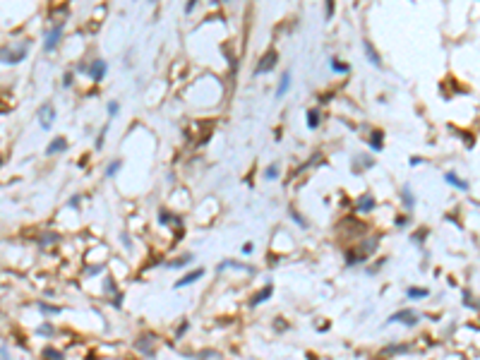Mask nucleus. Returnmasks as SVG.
Wrapping results in <instances>:
<instances>
[{
    "label": "nucleus",
    "instance_id": "obj_8",
    "mask_svg": "<svg viewBox=\"0 0 480 360\" xmlns=\"http://www.w3.org/2000/svg\"><path fill=\"white\" fill-rule=\"evenodd\" d=\"M362 51H365V55H368V60H370L375 68H382V58H379V53L375 51V46H372L370 41H362Z\"/></svg>",
    "mask_w": 480,
    "mask_h": 360
},
{
    "label": "nucleus",
    "instance_id": "obj_16",
    "mask_svg": "<svg viewBox=\"0 0 480 360\" xmlns=\"http://www.w3.org/2000/svg\"><path fill=\"white\" fill-rule=\"evenodd\" d=\"M264 178H267V180H276V178H279V164H269L267 168H264Z\"/></svg>",
    "mask_w": 480,
    "mask_h": 360
},
{
    "label": "nucleus",
    "instance_id": "obj_4",
    "mask_svg": "<svg viewBox=\"0 0 480 360\" xmlns=\"http://www.w3.org/2000/svg\"><path fill=\"white\" fill-rule=\"evenodd\" d=\"M63 36V24H55L46 32V39H43V51H55L58 41Z\"/></svg>",
    "mask_w": 480,
    "mask_h": 360
},
{
    "label": "nucleus",
    "instance_id": "obj_22",
    "mask_svg": "<svg viewBox=\"0 0 480 360\" xmlns=\"http://www.w3.org/2000/svg\"><path fill=\"white\" fill-rule=\"evenodd\" d=\"M46 360H63V355L55 351V348H46Z\"/></svg>",
    "mask_w": 480,
    "mask_h": 360
},
{
    "label": "nucleus",
    "instance_id": "obj_11",
    "mask_svg": "<svg viewBox=\"0 0 480 360\" xmlns=\"http://www.w3.org/2000/svg\"><path fill=\"white\" fill-rule=\"evenodd\" d=\"M444 180H447L449 185H454L456 190H461V192H466V190H468V183H464L456 173H444Z\"/></svg>",
    "mask_w": 480,
    "mask_h": 360
},
{
    "label": "nucleus",
    "instance_id": "obj_28",
    "mask_svg": "<svg viewBox=\"0 0 480 360\" xmlns=\"http://www.w3.org/2000/svg\"><path fill=\"white\" fill-rule=\"evenodd\" d=\"M149 3H156V0H149Z\"/></svg>",
    "mask_w": 480,
    "mask_h": 360
},
{
    "label": "nucleus",
    "instance_id": "obj_6",
    "mask_svg": "<svg viewBox=\"0 0 480 360\" xmlns=\"http://www.w3.org/2000/svg\"><path fill=\"white\" fill-rule=\"evenodd\" d=\"M291 82H293V75H291V70H286L284 75H281V82H279V86H276V99H284V96L288 94V89H291Z\"/></svg>",
    "mask_w": 480,
    "mask_h": 360
},
{
    "label": "nucleus",
    "instance_id": "obj_27",
    "mask_svg": "<svg viewBox=\"0 0 480 360\" xmlns=\"http://www.w3.org/2000/svg\"><path fill=\"white\" fill-rule=\"evenodd\" d=\"M70 84H72V72H67L63 77V86H70Z\"/></svg>",
    "mask_w": 480,
    "mask_h": 360
},
{
    "label": "nucleus",
    "instance_id": "obj_10",
    "mask_svg": "<svg viewBox=\"0 0 480 360\" xmlns=\"http://www.w3.org/2000/svg\"><path fill=\"white\" fill-rule=\"evenodd\" d=\"M389 322H403V324L413 327V324L418 322V317H416V312H410V310H403V312H399V314H394V317H389Z\"/></svg>",
    "mask_w": 480,
    "mask_h": 360
},
{
    "label": "nucleus",
    "instance_id": "obj_24",
    "mask_svg": "<svg viewBox=\"0 0 480 360\" xmlns=\"http://www.w3.org/2000/svg\"><path fill=\"white\" fill-rule=\"evenodd\" d=\"M334 17V0H327V22Z\"/></svg>",
    "mask_w": 480,
    "mask_h": 360
},
{
    "label": "nucleus",
    "instance_id": "obj_13",
    "mask_svg": "<svg viewBox=\"0 0 480 360\" xmlns=\"http://www.w3.org/2000/svg\"><path fill=\"white\" fill-rule=\"evenodd\" d=\"M305 118H307V127H310V130H317V127H319V120H322V113L317 108H310Z\"/></svg>",
    "mask_w": 480,
    "mask_h": 360
},
{
    "label": "nucleus",
    "instance_id": "obj_20",
    "mask_svg": "<svg viewBox=\"0 0 480 360\" xmlns=\"http://www.w3.org/2000/svg\"><path fill=\"white\" fill-rule=\"evenodd\" d=\"M403 204H406V207H413V204H416V197L410 195V188H408V185L403 188Z\"/></svg>",
    "mask_w": 480,
    "mask_h": 360
},
{
    "label": "nucleus",
    "instance_id": "obj_25",
    "mask_svg": "<svg viewBox=\"0 0 480 360\" xmlns=\"http://www.w3.org/2000/svg\"><path fill=\"white\" fill-rule=\"evenodd\" d=\"M51 331H53V327H46V324L39 329V334H43V336H51Z\"/></svg>",
    "mask_w": 480,
    "mask_h": 360
},
{
    "label": "nucleus",
    "instance_id": "obj_18",
    "mask_svg": "<svg viewBox=\"0 0 480 360\" xmlns=\"http://www.w3.org/2000/svg\"><path fill=\"white\" fill-rule=\"evenodd\" d=\"M271 290H274V288H271V286H267V288L262 290V293H257V298L252 300V305H260V303H264V300H269V296H271Z\"/></svg>",
    "mask_w": 480,
    "mask_h": 360
},
{
    "label": "nucleus",
    "instance_id": "obj_9",
    "mask_svg": "<svg viewBox=\"0 0 480 360\" xmlns=\"http://www.w3.org/2000/svg\"><path fill=\"white\" fill-rule=\"evenodd\" d=\"M65 149H67V140H65V137H55V140L46 147V154L48 156H53V154H60V151H65Z\"/></svg>",
    "mask_w": 480,
    "mask_h": 360
},
{
    "label": "nucleus",
    "instance_id": "obj_7",
    "mask_svg": "<svg viewBox=\"0 0 480 360\" xmlns=\"http://www.w3.org/2000/svg\"><path fill=\"white\" fill-rule=\"evenodd\" d=\"M204 276V269H195V272H190V274H185L182 279H178L175 281V288H182V286H190V283H195V281H199Z\"/></svg>",
    "mask_w": 480,
    "mask_h": 360
},
{
    "label": "nucleus",
    "instance_id": "obj_17",
    "mask_svg": "<svg viewBox=\"0 0 480 360\" xmlns=\"http://www.w3.org/2000/svg\"><path fill=\"white\" fill-rule=\"evenodd\" d=\"M430 296V290L427 288H408V298L410 300H420V298Z\"/></svg>",
    "mask_w": 480,
    "mask_h": 360
},
{
    "label": "nucleus",
    "instance_id": "obj_5",
    "mask_svg": "<svg viewBox=\"0 0 480 360\" xmlns=\"http://www.w3.org/2000/svg\"><path fill=\"white\" fill-rule=\"evenodd\" d=\"M53 120H55V108L51 103H43L39 108V125L43 127V130H48V127L53 125Z\"/></svg>",
    "mask_w": 480,
    "mask_h": 360
},
{
    "label": "nucleus",
    "instance_id": "obj_23",
    "mask_svg": "<svg viewBox=\"0 0 480 360\" xmlns=\"http://www.w3.org/2000/svg\"><path fill=\"white\" fill-rule=\"evenodd\" d=\"M106 132H108V123H106V127H101V132H99V137H96V149L103 147V137H106Z\"/></svg>",
    "mask_w": 480,
    "mask_h": 360
},
{
    "label": "nucleus",
    "instance_id": "obj_14",
    "mask_svg": "<svg viewBox=\"0 0 480 360\" xmlns=\"http://www.w3.org/2000/svg\"><path fill=\"white\" fill-rule=\"evenodd\" d=\"M331 70L338 72V75H348V72H351V65L344 63V60H338V58H331Z\"/></svg>",
    "mask_w": 480,
    "mask_h": 360
},
{
    "label": "nucleus",
    "instance_id": "obj_12",
    "mask_svg": "<svg viewBox=\"0 0 480 360\" xmlns=\"http://www.w3.org/2000/svg\"><path fill=\"white\" fill-rule=\"evenodd\" d=\"M355 209H358V212H372V209H375V197H372V195H362L360 202L355 204Z\"/></svg>",
    "mask_w": 480,
    "mask_h": 360
},
{
    "label": "nucleus",
    "instance_id": "obj_3",
    "mask_svg": "<svg viewBox=\"0 0 480 360\" xmlns=\"http://www.w3.org/2000/svg\"><path fill=\"white\" fill-rule=\"evenodd\" d=\"M274 65H279V53L276 48H269L267 53L257 60V68H255V75H267V72L274 70Z\"/></svg>",
    "mask_w": 480,
    "mask_h": 360
},
{
    "label": "nucleus",
    "instance_id": "obj_26",
    "mask_svg": "<svg viewBox=\"0 0 480 360\" xmlns=\"http://www.w3.org/2000/svg\"><path fill=\"white\" fill-rule=\"evenodd\" d=\"M195 5H197V0H188V5H185V12H188V15H190V12L195 10Z\"/></svg>",
    "mask_w": 480,
    "mask_h": 360
},
{
    "label": "nucleus",
    "instance_id": "obj_2",
    "mask_svg": "<svg viewBox=\"0 0 480 360\" xmlns=\"http://www.w3.org/2000/svg\"><path fill=\"white\" fill-rule=\"evenodd\" d=\"M77 72H87V77L92 79V82H101V79L106 77V72H108V63H106V60H101V58H96L94 63L79 65Z\"/></svg>",
    "mask_w": 480,
    "mask_h": 360
},
{
    "label": "nucleus",
    "instance_id": "obj_1",
    "mask_svg": "<svg viewBox=\"0 0 480 360\" xmlns=\"http://www.w3.org/2000/svg\"><path fill=\"white\" fill-rule=\"evenodd\" d=\"M27 58V46L17 43V46H3L0 48V63L5 65H17Z\"/></svg>",
    "mask_w": 480,
    "mask_h": 360
},
{
    "label": "nucleus",
    "instance_id": "obj_21",
    "mask_svg": "<svg viewBox=\"0 0 480 360\" xmlns=\"http://www.w3.org/2000/svg\"><path fill=\"white\" fill-rule=\"evenodd\" d=\"M118 113H120V103H118V101H110V103H108V116L116 118Z\"/></svg>",
    "mask_w": 480,
    "mask_h": 360
},
{
    "label": "nucleus",
    "instance_id": "obj_19",
    "mask_svg": "<svg viewBox=\"0 0 480 360\" xmlns=\"http://www.w3.org/2000/svg\"><path fill=\"white\" fill-rule=\"evenodd\" d=\"M370 147L375 149V151H379V149H382V132H372V137H370Z\"/></svg>",
    "mask_w": 480,
    "mask_h": 360
},
{
    "label": "nucleus",
    "instance_id": "obj_15",
    "mask_svg": "<svg viewBox=\"0 0 480 360\" xmlns=\"http://www.w3.org/2000/svg\"><path fill=\"white\" fill-rule=\"evenodd\" d=\"M120 168H123V161H120V159H116V161H110V164L106 166V178H116Z\"/></svg>",
    "mask_w": 480,
    "mask_h": 360
}]
</instances>
